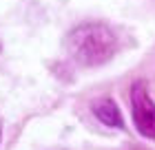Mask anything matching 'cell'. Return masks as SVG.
I'll return each mask as SVG.
<instances>
[{"label":"cell","instance_id":"3","mask_svg":"<svg viewBox=\"0 0 155 150\" xmlns=\"http://www.w3.org/2000/svg\"><path fill=\"white\" fill-rule=\"evenodd\" d=\"M93 113H95V117L100 119L102 124H107V126H113V128H122L124 126L122 115H120V108L115 106L113 99H109V97L95 102L93 104Z\"/></svg>","mask_w":155,"mask_h":150},{"label":"cell","instance_id":"1","mask_svg":"<svg viewBox=\"0 0 155 150\" xmlns=\"http://www.w3.org/2000/svg\"><path fill=\"white\" fill-rule=\"evenodd\" d=\"M69 53L84 64V66H97L111 60L115 53V35L107 24L100 22H87L80 24L69 33Z\"/></svg>","mask_w":155,"mask_h":150},{"label":"cell","instance_id":"2","mask_svg":"<svg viewBox=\"0 0 155 150\" xmlns=\"http://www.w3.org/2000/svg\"><path fill=\"white\" fill-rule=\"evenodd\" d=\"M131 108H133V121L137 130L149 139H155V104L149 97L144 82H135L131 88Z\"/></svg>","mask_w":155,"mask_h":150}]
</instances>
